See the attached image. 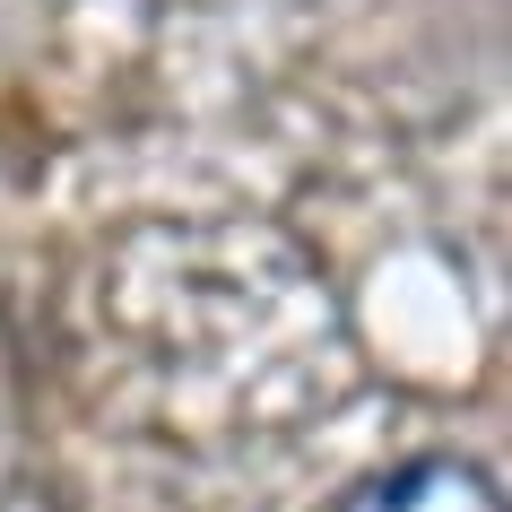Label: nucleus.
<instances>
[{"label":"nucleus","instance_id":"obj_1","mask_svg":"<svg viewBox=\"0 0 512 512\" xmlns=\"http://www.w3.org/2000/svg\"><path fill=\"white\" fill-rule=\"evenodd\" d=\"M339 512H504V486H495L486 460L408 452V460H391V469H374Z\"/></svg>","mask_w":512,"mask_h":512}]
</instances>
